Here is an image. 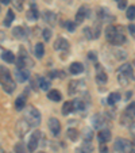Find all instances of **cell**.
<instances>
[{
    "label": "cell",
    "mask_w": 135,
    "mask_h": 153,
    "mask_svg": "<svg viewBox=\"0 0 135 153\" xmlns=\"http://www.w3.org/2000/svg\"><path fill=\"white\" fill-rule=\"evenodd\" d=\"M89 15V8L86 6H81L78 8L77 14H76V19H75V23L76 25H81L84 20L86 19V16Z\"/></svg>",
    "instance_id": "cell-9"
},
{
    "label": "cell",
    "mask_w": 135,
    "mask_h": 153,
    "mask_svg": "<svg viewBox=\"0 0 135 153\" xmlns=\"http://www.w3.org/2000/svg\"><path fill=\"white\" fill-rule=\"evenodd\" d=\"M115 57H116V60H126L127 58V52H124V50H115Z\"/></svg>",
    "instance_id": "cell-32"
},
{
    "label": "cell",
    "mask_w": 135,
    "mask_h": 153,
    "mask_svg": "<svg viewBox=\"0 0 135 153\" xmlns=\"http://www.w3.org/2000/svg\"><path fill=\"white\" fill-rule=\"evenodd\" d=\"M47 98L53 102H60L61 98H62V95H61V92L58 90H52L47 92Z\"/></svg>",
    "instance_id": "cell-23"
},
{
    "label": "cell",
    "mask_w": 135,
    "mask_h": 153,
    "mask_svg": "<svg viewBox=\"0 0 135 153\" xmlns=\"http://www.w3.org/2000/svg\"><path fill=\"white\" fill-rule=\"evenodd\" d=\"M134 65H135V60H134Z\"/></svg>",
    "instance_id": "cell-49"
},
{
    "label": "cell",
    "mask_w": 135,
    "mask_h": 153,
    "mask_svg": "<svg viewBox=\"0 0 135 153\" xmlns=\"http://www.w3.org/2000/svg\"><path fill=\"white\" fill-rule=\"evenodd\" d=\"M69 71L72 75H80V73L84 72V65L81 62H73V64H70Z\"/></svg>",
    "instance_id": "cell-18"
},
{
    "label": "cell",
    "mask_w": 135,
    "mask_h": 153,
    "mask_svg": "<svg viewBox=\"0 0 135 153\" xmlns=\"http://www.w3.org/2000/svg\"><path fill=\"white\" fill-rule=\"evenodd\" d=\"M84 35H85L86 38H89V39H92L93 38L92 29H91V27H85V29H84Z\"/></svg>",
    "instance_id": "cell-39"
},
{
    "label": "cell",
    "mask_w": 135,
    "mask_h": 153,
    "mask_svg": "<svg viewBox=\"0 0 135 153\" xmlns=\"http://www.w3.org/2000/svg\"><path fill=\"white\" fill-rule=\"evenodd\" d=\"M92 136H93L92 130L85 129V131H84V140H85V141H91V140H92Z\"/></svg>",
    "instance_id": "cell-37"
},
{
    "label": "cell",
    "mask_w": 135,
    "mask_h": 153,
    "mask_svg": "<svg viewBox=\"0 0 135 153\" xmlns=\"http://www.w3.org/2000/svg\"><path fill=\"white\" fill-rule=\"evenodd\" d=\"M118 75H122V76H124V77L130 79V80H132V79H134L132 65H130V64H123V65H120V68H119V71H118Z\"/></svg>",
    "instance_id": "cell-8"
},
{
    "label": "cell",
    "mask_w": 135,
    "mask_h": 153,
    "mask_svg": "<svg viewBox=\"0 0 135 153\" xmlns=\"http://www.w3.org/2000/svg\"><path fill=\"white\" fill-rule=\"evenodd\" d=\"M66 134H68L69 140H72V141H76V140H77V137H78V131L76 129H69Z\"/></svg>",
    "instance_id": "cell-30"
},
{
    "label": "cell",
    "mask_w": 135,
    "mask_h": 153,
    "mask_svg": "<svg viewBox=\"0 0 135 153\" xmlns=\"http://www.w3.org/2000/svg\"><path fill=\"white\" fill-rule=\"evenodd\" d=\"M30 125H29V122L26 121L24 118H20L19 121L16 122V133H18V136L19 137H23L24 134L27 133L30 130Z\"/></svg>",
    "instance_id": "cell-7"
},
{
    "label": "cell",
    "mask_w": 135,
    "mask_h": 153,
    "mask_svg": "<svg viewBox=\"0 0 135 153\" xmlns=\"http://www.w3.org/2000/svg\"><path fill=\"white\" fill-rule=\"evenodd\" d=\"M126 15H127V18H128L130 20H134L135 19V6H130L128 8H127Z\"/></svg>",
    "instance_id": "cell-31"
},
{
    "label": "cell",
    "mask_w": 135,
    "mask_h": 153,
    "mask_svg": "<svg viewBox=\"0 0 135 153\" xmlns=\"http://www.w3.org/2000/svg\"><path fill=\"white\" fill-rule=\"evenodd\" d=\"M42 37H43V39L46 41V42L47 41H50V38H52V31H50L49 29H45L42 31Z\"/></svg>",
    "instance_id": "cell-38"
},
{
    "label": "cell",
    "mask_w": 135,
    "mask_h": 153,
    "mask_svg": "<svg viewBox=\"0 0 135 153\" xmlns=\"http://www.w3.org/2000/svg\"><path fill=\"white\" fill-rule=\"evenodd\" d=\"M118 7L120 10H124L127 7V1L126 0H118Z\"/></svg>",
    "instance_id": "cell-41"
},
{
    "label": "cell",
    "mask_w": 135,
    "mask_h": 153,
    "mask_svg": "<svg viewBox=\"0 0 135 153\" xmlns=\"http://www.w3.org/2000/svg\"><path fill=\"white\" fill-rule=\"evenodd\" d=\"M14 152L15 153H26V148H24L23 142H18L14 148Z\"/></svg>",
    "instance_id": "cell-33"
},
{
    "label": "cell",
    "mask_w": 135,
    "mask_h": 153,
    "mask_svg": "<svg viewBox=\"0 0 135 153\" xmlns=\"http://www.w3.org/2000/svg\"><path fill=\"white\" fill-rule=\"evenodd\" d=\"M15 4V7H16L18 10H22V7H23V1L24 0H12Z\"/></svg>",
    "instance_id": "cell-40"
},
{
    "label": "cell",
    "mask_w": 135,
    "mask_h": 153,
    "mask_svg": "<svg viewBox=\"0 0 135 153\" xmlns=\"http://www.w3.org/2000/svg\"><path fill=\"white\" fill-rule=\"evenodd\" d=\"M96 80L99 81V83H101V84H104L107 80H108V76H107V73L104 72V71H99L97 72V75H96Z\"/></svg>",
    "instance_id": "cell-28"
},
{
    "label": "cell",
    "mask_w": 135,
    "mask_h": 153,
    "mask_svg": "<svg viewBox=\"0 0 135 153\" xmlns=\"http://www.w3.org/2000/svg\"><path fill=\"white\" fill-rule=\"evenodd\" d=\"M15 61H16L18 68H26V69H29V67H32V65H34V62L31 61V58L29 57L27 52L23 49V48L19 49V58Z\"/></svg>",
    "instance_id": "cell-4"
},
{
    "label": "cell",
    "mask_w": 135,
    "mask_h": 153,
    "mask_svg": "<svg viewBox=\"0 0 135 153\" xmlns=\"http://www.w3.org/2000/svg\"><path fill=\"white\" fill-rule=\"evenodd\" d=\"M26 103H27V98L24 95H20L16 98V100H15V108H16V111H22L26 107Z\"/></svg>",
    "instance_id": "cell-17"
},
{
    "label": "cell",
    "mask_w": 135,
    "mask_h": 153,
    "mask_svg": "<svg viewBox=\"0 0 135 153\" xmlns=\"http://www.w3.org/2000/svg\"><path fill=\"white\" fill-rule=\"evenodd\" d=\"M83 85V81H77V80H72L69 83V94L70 95H76L78 91L81 90V87Z\"/></svg>",
    "instance_id": "cell-16"
},
{
    "label": "cell",
    "mask_w": 135,
    "mask_h": 153,
    "mask_svg": "<svg viewBox=\"0 0 135 153\" xmlns=\"http://www.w3.org/2000/svg\"><path fill=\"white\" fill-rule=\"evenodd\" d=\"M15 76H16V80L19 83H24V81H27L30 79V72L26 68H16Z\"/></svg>",
    "instance_id": "cell-11"
},
{
    "label": "cell",
    "mask_w": 135,
    "mask_h": 153,
    "mask_svg": "<svg viewBox=\"0 0 135 153\" xmlns=\"http://www.w3.org/2000/svg\"><path fill=\"white\" fill-rule=\"evenodd\" d=\"M97 15H99V18H100V20H108V18L111 20H114V16H112V15H109V11H108V10H105V8H100V10H99Z\"/></svg>",
    "instance_id": "cell-25"
},
{
    "label": "cell",
    "mask_w": 135,
    "mask_h": 153,
    "mask_svg": "<svg viewBox=\"0 0 135 153\" xmlns=\"http://www.w3.org/2000/svg\"><path fill=\"white\" fill-rule=\"evenodd\" d=\"M114 149L118 153H130L131 152V144L124 138H118L114 144Z\"/></svg>",
    "instance_id": "cell-6"
},
{
    "label": "cell",
    "mask_w": 135,
    "mask_h": 153,
    "mask_svg": "<svg viewBox=\"0 0 135 153\" xmlns=\"http://www.w3.org/2000/svg\"><path fill=\"white\" fill-rule=\"evenodd\" d=\"M53 48H54L55 50H65V49H69V42L65 39V38L60 37L55 39L54 45H53Z\"/></svg>",
    "instance_id": "cell-13"
},
{
    "label": "cell",
    "mask_w": 135,
    "mask_h": 153,
    "mask_svg": "<svg viewBox=\"0 0 135 153\" xmlns=\"http://www.w3.org/2000/svg\"><path fill=\"white\" fill-rule=\"evenodd\" d=\"M73 110H75V104H73V102H65V103H63V106H62V114L63 115L70 114Z\"/></svg>",
    "instance_id": "cell-26"
},
{
    "label": "cell",
    "mask_w": 135,
    "mask_h": 153,
    "mask_svg": "<svg viewBox=\"0 0 135 153\" xmlns=\"http://www.w3.org/2000/svg\"><path fill=\"white\" fill-rule=\"evenodd\" d=\"M65 27L68 29V31L73 33L76 30V23H75V22H72V20H66V22H65Z\"/></svg>",
    "instance_id": "cell-36"
},
{
    "label": "cell",
    "mask_w": 135,
    "mask_h": 153,
    "mask_svg": "<svg viewBox=\"0 0 135 153\" xmlns=\"http://www.w3.org/2000/svg\"><path fill=\"white\" fill-rule=\"evenodd\" d=\"M38 16H39V12H38L37 7L31 6L30 7V10L27 11V19H29L30 22H35V20L38 19Z\"/></svg>",
    "instance_id": "cell-20"
},
{
    "label": "cell",
    "mask_w": 135,
    "mask_h": 153,
    "mask_svg": "<svg viewBox=\"0 0 135 153\" xmlns=\"http://www.w3.org/2000/svg\"><path fill=\"white\" fill-rule=\"evenodd\" d=\"M1 58H3L4 61H6L7 64H12V62H15V54L11 52V50H4L3 53H1Z\"/></svg>",
    "instance_id": "cell-21"
},
{
    "label": "cell",
    "mask_w": 135,
    "mask_h": 153,
    "mask_svg": "<svg viewBox=\"0 0 135 153\" xmlns=\"http://www.w3.org/2000/svg\"><path fill=\"white\" fill-rule=\"evenodd\" d=\"M24 119L29 122V125L31 127H37V126L41 125V119H42V117H41V113H39L38 108L30 106L29 108L24 111Z\"/></svg>",
    "instance_id": "cell-3"
},
{
    "label": "cell",
    "mask_w": 135,
    "mask_h": 153,
    "mask_svg": "<svg viewBox=\"0 0 135 153\" xmlns=\"http://www.w3.org/2000/svg\"><path fill=\"white\" fill-rule=\"evenodd\" d=\"M126 114L128 117H135V103H131L126 108Z\"/></svg>",
    "instance_id": "cell-35"
},
{
    "label": "cell",
    "mask_w": 135,
    "mask_h": 153,
    "mask_svg": "<svg viewBox=\"0 0 135 153\" xmlns=\"http://www.w3.org/2000/svg\"><path fill=\"white\" fill-rule=\"evenodd\" d=\"M15 19V14H14V11H11V10H8V12H7V16H6V19L3 20V23H4V26L6 27H10L11 26V23H12V20Z\"/></svg>",
    "instance_id": "cell-27"
},
{
    "label": "cell",
    "mask_w": 135,
    "mask_h": 153,
    "mask_svg": "<svg viewBox=\"0 0 135 153\" xmlns=\"http://www.w3.org/2000/svg\"><path fill=\"white\" fill-rule=\"evenodd\" d=\"M100 152H101V153H108V148H107L104 144H101V146H100Z\"/></svg>",
    "instance_id": "cell-43"
},
{
    "label": "cell",
    "mask_w": 135,
    "mask_h": 153,
    "mask_svg": "<svg viewBox=\"0 0 135 153\" xmlns=\"http://www.w3.org/2000/svg\"><path fill=\"white\" fill-rule=\"evenodd\" d=\"M130 153H135V150H131V152H130Z\"/></svg>",
    "instance_id": "cell-48"
},
{
    "label": "cell",
    "mask_w": 135,
    "mask_h": 153,
    "mask_svg": "<svg viewBox=\"0 0 135 153\" xmlns=\"http://www.w3.org/2000/svg\"><path fill=\"white\" fill-rule=\"evenodd\" d=\"M76 153H85V152H84V150L81 149V146H80V148H77V149H76Z\"/></svg>",
    "instance_id": "cell-47"
},
{
    "label": "cell",
    "mask_w": 135,
    "mask_h": 153,
    "mask_svg": "<svg viewBox=\"0 0 135 153\" xmlns=\"http://www.w3.org/2000/svg\"><path fill=\"white\" fill-rule=\"evenodd\" d=\"M81 149H83L85 153H92L93 146L91 145V141H85V142L83 144V146H81Z\"/></svg>",
    "instance_id": "cell-34"
},
{
    "label": "cell",
    "mask_w": 135,
    "mask_h": 153,
    "mask_svg": "<svg viewBox=\"0 0 135 153\" xmlns=\"http://www.w3.org/2000/svg\"><path fill=\"white\" fill-rule=\"evenodd\" d=\"M12 35L15 38H18V39H24L27 37V29L23 26H16L12 30Z\"/></svg>",
    "instance_id": "cell-12"
},
{
    "label": "cell",
    "mask_w": 135,
    "mask_h": 153,
    "mask_svg": "<svg viewBox=\"0 0 135 153\" xmlns=\"http://www.w3.org/2000/svg\"><path fill=\"white\" fill-rule=\"evenodd\" d=\"M97 138H99V141H100L101 144H105L107 141L111 140V131H109L107 127H104V129H101L100 131H99Z\"/></svg>",
    "instance_id": "cell-14"
},
{
    "label": "cell",
    "mask_w": 135,
    "mask_h": 153,
    "mask_svg": "<svg viewBox=\"0 0 135 153\" xmlns=\"http://www.w3.org/2000/svg\"><path fill=\"white\" fill-rule=\"evenodd\" d=\"M39 153H45V152H39Z\"/></svg>",
    "instance_id": "cell-50"
},
{
    "label": "cell",
    "mask_w": 135,
    "mask_h": 153,
    "mask_svg": "<svg viewBox=\"0 0 135 153\" xmlns=\"http://www.w3.org/2000/svg\"><path fill=\"white\" fill-rule=\"evenodd\" d=\"M128 31L132 35V38H135V25H130L128 26Z\"/></svg>",
    "instance_id": "cell-42"
},
{
    "label": "cell",
    "mask_w": 135,
    "mask_h": 153,
    "mask_svg": "<svg viewBox=\"0 0 135 153\" xmlns=\"http://www.w3.org/2000/svg\"><path fill=\"white\" fill-rule=\"evenodd\" d=\"M34 53H35V57L37 58H42L43 54H45V45H43L42 42H38L37 45H35Z\"/></svg>",
    "instance_id": "cell-22"
},
{
    "label": "cell",
    "mask_w": 135,
    "mask_h": 153,
    "mask_svg": "<svg viewBox=\"0 0 135 153\" xmlns=\"http://www.w3.org/2000/svg\"><path fill=\"white\" fill-rule=\"evenodd\" d=\"M119 100H120V94L119 92H112V94H109L108 99H107V103H108L109 106H114V104L118 103Z\"/></svg>",
    "instance_id": "cell-24"
},
{
    "label": "cell",
    "mask_w": 135,
    "mask_h": 153,
    "mask_svg": "<svg viewBox=\"0 0 135 153\" xmlns=\"http://www.w3.org/2000/svg\"><path fill=\"white\" fill-rule=\"evenodd\" d=\"M0 85L3 87V90L7 94H12L15 91L16 84H15L14 79H12L11 72L7 68H0Z\"/></svg>",
    "instance_id": "cell-2"
},
{
    "label": "cell",
    "mask_w": 135,
    "mask_h": 153,
    "mask_svg": "<svg viewBox=\"0 0 135 153\" xmlns=\"http://www.w3.org/2000/svg\"><path fill=\"white\" fill-rule=\"evenodd\" d=\"M43 20L49 25H54L55 20H57V15H55V12L50 11V10H46V11L43 12Z\"/></svg>",
    "instance_id": "cell-15"
},
{
    "label": "cell",
    "mask_w": 135,
    "mask_h": 153,
    "mask_svg": "<svg viewBox=\"0 0 135 153\" xmlns=\"http://www.w3.org/2000/svg\"><path fill=\"white\" fill-rule=\"evenodd\" d=\"M41 138H42V133H41L39 130H35L34 133L31 134V137H30L29 140V145H27V150L29 152H35L38 148V145H39V141Z\"/></svg>",
    "instance_id": "cell-5"
},
{
    "label": "cell",
    "mask_w": 135,
    "mask_h": 153,
    "mask_svg": "<svg viewBox=\"0 0 135 153\" xmlns=\"http://www.w3.org/2000/svg\"><path fill=\"white\" fill-rule=\"evenodd\" d=\"M52 87V83H50L49 79L46 77H39V81H38V88L42 91H49V88Z\"/></svg>",
    "instance_id": "cell-19"
},
{
    "label": "cell",
    "mask_w": 135,
    "mask_h": 153,
    "mask_svg": "<svg viewBox=\"0 0 135 153\" xmlns=\"http://www.w3.org/2000/svg\"><path fill=\"white\" fill-rule=\"evenodd\" d=\"M4 39H6V33H4V31H0V43L3 42Z\"/></svg>",
    "instance_id": "cell-44"
},
{
    "label": "cell",
    "mask_w": 135,
    "mask_h": 153,
    "mask_svg": "<svg viewBox=\"0 0 135 153\" xmlns=\"http://www.w3.org/2000/svg\"><path fill=\"white\" fill-rule=\"evenodd\" d=\"M47 126H49V130L52 131L53 136H58L61 133V123L57 118H50L47 122Z\"/></svg>",
    "instance_id": "cell-10"
},
{
    "label": "cell",
    "mask_w": 135,
    "mask_h": 153,
    "mask_svg": "<svg viewBox=\"0 0 135 153\" xmlns=\"http://www.w3.org/2000/svg\"><path fill=\"white\" fill-rule=\"evenodd\" d=\"M105 37H107V41L111 42L112 45H123L126 42V35L122 31V27L118 29L115 26H108L105 29Z\"/></svg>",
    "instance_id": "cell-1"
},
{
    "label": "cell",
    "mask_w": 135,
    "mask_h": 153,
    "mask_svg": "<svg viewBox=\"0 0 135 153\" xmlns=\"http://www.w3.org/2000/svg\"><path fill=\"white\" fill-rule=\"evenodd\" d=\"M88 57L91 58V60H96V56H95V53H93V52H89L88 53Z\"/></svg>",
    "instance_id": "cell-45"
},
{
    "label": "cell",
    "mask_w": 135,
    "mask_h": 153,
    "mask_svg": "<svg viewBox=\"0 0 135 153\" xmlns=\"http://www.w3.org/2000/svg\"><path fill=\"white\" fill-rule=\"evenodd\" d=\"M107 123V119L103 115H96L95 117V126L96 127H103V125ZM104 129V127H103Z\"/></svg>",
    "instance_id": "cell-29"
},
{
    "label": "cell",
    "mask_w": 135,
    "mask_h": 153,
    "mask_svg": "<svg viewBox=\"0 0 135 153\" xmlns=\"http://www.w3.org/2000/svg\"><path fill=\"white\" fill-rule=\"evenodd\" d=\"M11 1H12V0H0V3H1V4H10Z\"/></svg>",
    "instance_id": "cell-46"
}]
</instances>
